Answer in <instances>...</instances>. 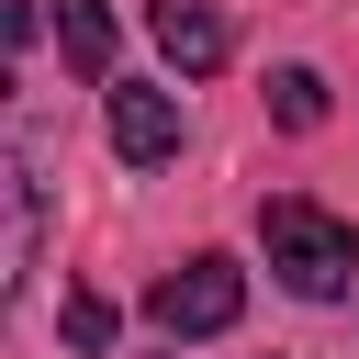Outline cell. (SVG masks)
<instances>
[{
  "label": "cell",
  "instance_id": "cell-1",
  "mask_svg": "<svg viewBox=\"0 0 359 359\" xmlns=\"http://www.w3.org/2000/svg\"><path fill=\"white\" fill-rule=\"evenodd\" d=\"M258 247H269L280 292H303V303H337V292H348V269H359V236H348L325 202H303V191L258 202Z\"/></svg>",
  "mask_w": 359,
  "mask_h": 359
},
{
  "label": "cell",
  "instance_id": "cell-2",
  "mask_svg": "<svg viewBox=\"0 0 359 359\" xmlns=\"http://www.w3.org/2000/svg\"><path fill=\"white\" fill-rule=\"evenodd\" d=\"M236 314H247V269H236V258H213V247L146 280V325H157V337H224Z\"/></svg>",
  "mask_w": 359,
  "mask_h": 359
},
{
  "label": "cell",
  "instance_id": "cell-3",
  "mask_svg": "<svg viewBox=\"0 0 359 359\" xmlns=\"http://www.w3.org/2000/svg\"><path fill=\"white\" fill-rule=\"evenodd\" d=\"M101 123H112L123 168H168L180 157V90H157V79H101Z\"/></svg>",
  "mask_w": 359,
  "mask_h": 359
},
{
  "label": "cell",
  "instance_id": "cell-4",
  "mask_svg": "<svg viewBox=\"0 0 359 359\" xmlns=\"http://www.w3.org/2000/svg\"><path fill=\"white\" fill-rule=\"evenodd\" d=\"M146 34H157V56H168L180 79H213V67L236 56V22H224L213 0H146Z\"/></svg>",
  "mask_w": 359,
  "mask_h": 359
},
{
  "label": "cell",
  "instance_id": "cell-5",
  "mask_svg": "<svg viewBox=\"0 0 359 359\" xmlns=\"http://www.w3.org/2000/svg\"><path fill=\"white\" fill-rule=\"evenodd\" d=\"M56 45H67V67H79V79H112V45H123V22H112L101 0H56Z\"/></svg>",
  "mask_w": 359,
  "mask_h": 359
},
{
  "label": "cell",
  "instance_id": "cell-6",
  "mask_svg": "<svg viewBox=\"0 0 359 359\" xmlns=\"http://www.w3.org/2000/svg\"><path fill=\"white\" fill-rule=\"evenodd\" d=\"M269 123H280V135H314V123H325V79H314V67H269Z\"/></svg>",
  "mask_w": 359,
  "mask_h": 359
},
{
  "label": "cell",
  "instance_id": "cell-7",
  "mask_svg": "<svg viewBox=\"0 0 359 359\" xmlns=\"http://www.w3.org/2000/svg\"><path fill=\"white\" fill-rule=\"evenodd\" d=\"M112 325H123V314H112L101 292H67V314H56V337H67V348H90V359L112 348Z\"/></svg>",
  "mask_w": 359,
  "mask_h": 359
}]
</instances>
